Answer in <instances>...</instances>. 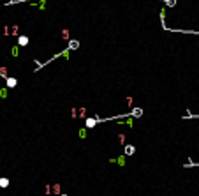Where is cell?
Listing matches in <instances>:
<instances>
[{
  "mask_svg": "<svg viewBox=\"0 0 199 196\" xmlns=\"http://www.w3.org/2000/svg\"><path fill=\"white\" fill-rule=\"evenodd\" d=\"M136 147L134 145H125V156H134Z\"/></svg>",
  "mask_w": 199,
  "mask_h": 196,
  "instance_id": "cell-1",
  "label": "cell"
},
{
  "mask_svg": "<svg viewBox=\"0 0 199 196\" xmlns=\"http://www.w3.org/2000/svg\"><path fill=\"white\" fill-rule=\"evenodd\" d=\"M18 44H19V46H27V44H28V37H27V35H19V37H18Z\"/></svg>",
  "mask_w": 199,
  "mask_h": 196,
  "instance_id": "cell-2",
  "label": "cell"
},
{
  "mask_svg": "<svg viewBox=\"0 0 199 196\" xmlns=\"http://www.w3.org/2000/svg\"><path fill=\"white\" fill-rule=\"evenodd\" d=\"M5 81H7V87H9V88H14V87L18 85V80H16V78H7Z\"/></svg>",
  "mask_w": 199,
  "mask_h": 196,
  "instance_id": "cell-3",
  "label": "cell"
},
{
  "mask_svg": "<svg viewBox=\"0 0 199 196\" xmlns=\"http://www.w3.org/2000/svg\"><path fill=\"white\" fill-rule=\"evenodd\" d=\"M129 115H132V117H141V115H143V110H141V108H136V110H132V111L129 113Z\"/></svg>",
  "mask_w": 199,
  "mask_h": 196,
  "instance_id": "cell-4",
  "label": "cell"
},
{
  "mask_svg": "<svg viewBox=\"0 0 199 196\" xmlns=\"http://www.w3.org/2000/svg\"><path fill=\"white\" fill-rule=\"evenodd\" d=\"M95 124H97V118L93 117V118H88L87 120V127H95Z\"/></svg>",
  "mask_w": 199,
  "mask_h": 196,
  "instance_id": "cell-5",
  "label": "cell"
},
{
  "mask_svg": "<svg viewBox=\"0 0 199 196\" xmlns=\"http://www.w3.org/2000/svg\"><path fill=\"white\" fill-rule=\"evenodd\" d=\"M78 48H79L78 41H69V50H78Z\"/></svg>",
  "mask_w": 199,
  "mask_h": 196,
  "instance_id": "cell-6",
  "label": "cell"
},
{
  "mask_svg": "<svg viewBox=\"0 0 199 196\" xmlns=\"http://www.w3.org/2000/svg\"><path fill=\"white\" fill-rule=\"evenodd\" d=\"M9 185V179L7 177H0V187H7Z\"/></svg>",
  "mask_w": 199,
  "mask_h": 196,
  "instance_id": "cell-7",
  "label": "cell"
},
{
  "mask_svg": "<svg viewBox=\"0 0 199 196\" xmlns=\"http://www.w3.org/2000/svg\"><path fill=\"white\" fill-rule=\"evenodd\" d=\"M166 5H169V7H174L176 5V0H164Z\"/></svg>",
  "mask_w": 199,
  "mask_h": 196,
  "instance_id": "cell-8",
  "label": "cell"
},
{
  "mask_svg": "<svg viewBox=\"0 0 199 196\" xmlns=\"http://www.w3.org/2000/svg\"><path fill=\"white\" fill-rule=\"evenodd\" d=\"M53 191H55V193H60V185H58V184L53 185Z\"/></svg>",
  "mask_w": 199,
  "mask_h": 196,
  "instance_id": "cell-9",
  "label": "cell"
},
{
  "mask_svg": "<svg viewBox=\"0 0 199 196\" xmlns=\"http://www.w3.org/2000/svg\"><path fill=\"white\" fill-rule=\"evenodd\" d=\"M60 196H69V194H60Z\"/></svg>",
  "mask_w": 199,
  "mask_h": 196,
  "instance_id": "cell-10",
  "label": "cell"
}]
</instances>
